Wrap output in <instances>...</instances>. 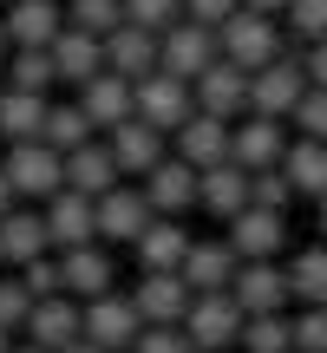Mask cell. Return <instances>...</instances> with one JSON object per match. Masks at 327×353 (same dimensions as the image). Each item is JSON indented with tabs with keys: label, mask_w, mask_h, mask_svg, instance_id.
Instances as JSON below:
<instances>
[{
	"label": "cell",
	"mask_w": 327,
	"mask_h": 353,
	"mask_svg": "<svg viewBox=\"0 0 327 353\" xmlns=\"http://www.w3.org/2000/svg\"><path fill=\"white\" fill-rule=\"evenodd\" d=\"M39 216H46L52 249H72V242H99V216H92V196H86V190H52V196L39 203Z\"/></svg>",
	"instance_id": "e0dca14e"
},
{
	"label": "cell",
	"mask_w": 327,
	"mask_h": 353,
	"mask_svg": "<svg viewBox=\"0 0 327 353\" xmlns=\"http://www.w3.org/2000/svg\"><path fill=\"white\" fill-rule=\"evenodd\" d=\"M229 294H236V307H242V314H281V307H295L281 255H255V262H236V275H229Z\"/></svg>",
	"instance_id": "5b68a950"
},
{
	"label": "cell",
	"mask_w": 327,
	"mask_h": 353,
	"mask_svg": "<svg viewBox=\"0 0 327 353\" xmlns=\"http://www.w3.org/2000/svg\"><path fill=\"white\" fill-rule=\"evenodd\" d=\"M46 52H52V72H59L66 85H86V79L105 65V39L86 33V26H59V39H52Z\"/></svg>",
	"instance_id": "484cf974"
},
{
	"label": "cell",
	"mask_w": 327,
	"mask_h": 353,
	"mask_svg": "<svg viewBox=\"0 0 327 353\" xmlns=\"http://www.w3.org/2000/svg\"><path fill=\"white\" fill-rule=\"evenodd\" d=\"M7 52H13V39H7V20H0V59H7Z\"/></svg>",
	"instance_id": "816d5d0a"
},
{
	"label": "cell",
	"mask_w": 327,
	"mask_h": 353,
	"mask_svg": "<svg viewBox=\"0 0 327 353\" xmlns=\"http://www.w3.org/2000/svg\"><path fill=\"white\" fill-rule=\"evenodd\" d=\"M131 307H138L144 321H157V327H177V321H184V307H190V281L177 275V268H138Z\"/></svg>",
	"instance_id": "2e32d148"
},
{
	"label": "cell",
	"mask_w": 327,
	"mask_h": 353,
	"mask_svg": "<svg viewBox=\"0 0 327 353\" xmlns=\"http://www.w3.org/2000/svg\"><path fill=\"white\" fill-rule=\"evenodd\" d=\"M39 138L52 144V151H72V144H86V138H99V131H92V118H86V105L79 99H52L46 105V125H39Z\"/></svg>",
	"instance_id": "d6a6232c"
},
{
	"label": "cell",
	"mask_w": 327,
	"mask_h": 353,
	"mask_svg": "<svg viewBox=\"0 0 327 353\" xmlns=\"http://www.w3.org/2000/svg\"><path fill=\"white\" fill-rule=\"evenodd\" d=\"M190 92H197V112H210V118H229V125H236V118L249 112V65H236V59H216V65H203V72L190 79Z\"/></svg>",
	"instance_id": "4fadbf2b"
},
{
	"label": "cell",
	"mask_w": 327,
	"mask_h": 353,
	"mask_svg": "<svg viewBox=\"0 0 327 353\" xmlns=\"http://www.w3.org/2000/svg\"><path fill=\"white\" fill-rule=\"evenodd\" d=\"M315 216H321V242H327V196H321V203H315Z\"/></svg>",
	"instance_id": "f907efd6"
},
{
	"label": "cell",
	"mask_w": 327,
	"mask_h": 353,
	"mask_svg": "<svg viewBox=\"0 0 327 353\" xmlns=\"http://www.w3.org/2000/svg\"><path fill=\"white\" fill-rule=\"evenodd\" d=\"M229 249H236L242 262H255V255H288V210L242 203V210L229 216Z\"/></svg>",
	"instance_id": "5bb4252c"
},
{
	"label": "cell",
	"mask_w": 327,
	"mask_h": 353,
	"mask_svg": "<svg viewBox=\"0 0 327 353\" xmlns=\"http://www.w3.org/2000/svg\"><path fill=\"white\" fill-rule=\"evenodd\" d=\"M13 353H46V347H39V341H13Z\"/></svg>",
	"instance_id": "681fc988"
},
{
	"label": "cell",
	"mask_w": 327,
	"mask_h": 353,
	"mask_svg": "<svg viewBox=\"0 0 327 353\" xmlns=\"http://www.w3.org/2000/svg\"><path fill=\"white\" fill-rule=\"evenodd\" d=\"M138 183H144V196H151L157 216H190V210H197V164H184L177 151L164 157L157 170H144Z\"/></svg>",
	"instance_id": "ac0fdd59"
},
{
	"label": "cell",
	"mask_w": 327,
	"mask_h": 353,
	"mask_svg": "<svg viewBox=\"0 0 327 353\" xmlns=\"http://www.w3.org/2000/svg\"><path fill=\"white\" fill-rule=\"evenodd\" d=\"M0 268H7V255H0Z\"/></svg>",
	"instance_id": "db71d44e"
},
{
	"label": "cell",
	"mask_w": 327,
	"mask_h": 353,
	"mask_svg": "<svg viewBox=\"0 0 327 353\" xmlns=\"http://www.w3.org/2000/svg\"><path fill=\"white\" fill-rule=\"evenodd\" d=\"M184 13H190V20H203V26H223L229 13H236V0H184Z\"/></svg>",
	"instance_id": "ee69618b"
},
{
	"label": "cell",
	"mask_w": 327,
	"mask_h": 353,
	"mask_svg": "<svg viewBox=\"0 0 327 353\" xmlns=\"http://www.w3.org/2000/svg\"><path fill=\"white\" fill-rule=\"evenodd\" d=\"M13 203H20V196H13V183H7V170H0V216H7Z\"/></svg>",
	"instance_id": "7dc6e473"
},
{
	"label": "cell",
	"mask_w": 327,
	"mask_h": 353,
	"mask_svg": "<svg viewBox=\"0 0 327 353\" xmlns=\"http://www.w3.org/2000/svg\"><path fill=\"white\" fill-rule=\"evenodd\" d=\"M236 262H242V255L229 249V236H216V242H197V236H190V249H184V268H177V275L190 281V294H210V288H229Z\"/></svg>",
	"instance_id": "603a6c76"
},
{
	"label": "cell",
	"mask_w": 327,
	"mask_h": 353,
	"mask_svg": "<svg viewBox=\"0 0 327 353\" xmlns=\"http://www.w3.org/2000/svg\"><path fill=\"white\" fill-rule=\"evenodd\" d=\"M52 255H59V288L72 294V301H92V294L118 288L112 242H72V249H52Z\"/></svg>",
	"instance_id": "52a82bcc"
},
{
	"label": "cell",
	"mask_w": 327,
	"mask_h": 353,
	"mask_svg": "<svg viewBox=\"0 0 327 353\" xmlns=\"http://www.w3.org/2000/svg\"><path fill=\"white\" fill-rule=\"evenodd\" d=\"M26 314H33V288H26L13 268H0V327L20 334V327H26Z\"/></svg>",
	"instance_id": "f35d334b"
},
{
	"label": "cell",
	"mask_w": 327,
	"mask_h": 353,
	"mask_svg": "<svg viewBox=\"0 0 327 353\" xmlns=\"http://www.w3.org/2000/svg\"><path fill=\"white\" fill-rule=\"evenodd\" d=\"M288 341H295V353H327V301H295Z\"/></svg>",
	"instance_id": "e575fe53"
},
{
	"label": "cell",
	"mask_w": 327,
	"mask_h": 353,
	"mask_svg": "<svg viewBox=\"0 0 327 353\" xmlns=\"http://www.w3.org/2000/svg\"><path fill=\"white\" fill-rule=\"evenodd\" d=\"M20 334H26V341H39L46 353H59V347H72L79 334H86V307H79V301H72L66 288H59V294H39Z\"/></svg>",
	"instance_id": "9a60e30c"
},
{
	"label": "cell",
	"mask_w": 327,
	"mask_h": 353,
	"mask_svg": "<svg viewBox=\"0 0 327 353\" xmlns=\"http://www.w3.org/2000/svg\"><path fill=\"white\" fill-rule=\"evenodd\" d=\"M281 26L295 33V46L327 39V0H288V7H281Z\"/></svg>",
	"instance_id": "8d00e7d4"
},
{
	"label": "cell",
	"mask_w": 327,
	"mask_h": 353,
	"mask_svg": "<svg viewBox=\"0 0 327 353\" xmlns=\"http://www.w3.org/2000/svg\"><path fill=\"white\" fill-rule=\"evenodd\" d=\"M288 125L301 131V138H327V85H308L301 105L288 112Z\"/></svg>",
	"instance_id": "ab89813d"
},
{
	"label": "cell",
	"mask_w": 327,
	"mask_h": 353,
	"mask_svg": "<svg viewBox=\"0 0 327 353\" xmlns=\"http://www.w3.org/2000/svg\"><path fill=\"white\" fill-rule=\"evenodd\" d=\"M125 20V0H66V26H86V33H112Z\"/></svg>",
	"instance_id": "d590c367"
},
{
	"label": "cell",
	"mask_w": 327,
	"mask_h": 353,
	"mask_svg": "<svg viewBox=\"0 0 327 353\" xmlns=\"http://www.w3.org/2000/svg\"><path fill=\"white\" fill-rule=\"evenodd\" d=\"M92 216H99V242H131L157 210H151V196H144L138 176H118L105 196H92Z\"/></svg>",
	"instance_id": "9c48e42d"
},
{
	"label": "cell",
	"mask_w": 327,
	"mask_h": 353,
	"mask_svg": "<svg viewBox=\"0 0 327 353\" xmlns=\"http://www.w3.org/2000/svg\"><path fill=\"white\" fill-rule=\"evenodd\" d=\"M52 236H46V216H39V203L26 210V203H13L7 216H0V255H7V268L33 262V255H46Z\"/></svg>",
	"instance_id": "4316f807"
},
{
	"label": "cell",
	"mask_w": 327,
	"mask_h": 353,
	"mask_svg": "<svg viewBox=\"0 0 327 353\" xmlns=\"http://www.w3.org/2000/svg\"><path fill=\"white\" fill-rule=\"evenodd\" d=\"M79 105H86L92 131H112L118 118H131V79H125V72H112V65H99V72L79 85Z\"/></svg>",
	"instance_id": "cb8c5ba5"
},
{
	"label": "cell",
	"mask_w": 327,
	"mask_h": 353,
	"mask_svg": "<svg viewBox=\"0 0 327 353\" xmlns=\"http://www.w3.org/2000/svg\"><path fill=\"white\" fill-rule=\"evenodd\" d=\"M242 203H249V170H242L236 157H223V164L197 170V210H210L216 223H229Z\"/></svg>",
	"instance_id": "44dd1931"
},
{
	"label": "cell",
	"mask_w": 327,
	"mask_h": 353,
	"mask_svg": "<svg viewBox=\"0 0 327 353\" xmlns=\"http://www.w3.org/2000/svg\"><path fill=\"white\" fill-rule=\"evenodd\" d=\"M86 307V341L92 347H105V353H131V341H138V327H144V314L131 307V294H92V301H79Z\"/></svg>",
	"instance_id": "7c38bea8"
},
{
	"label": "cell",
	"mask_w": 327,
	"mask_h": 353,
	"mask_svg": "<svg viewBox=\"0 0 327 353\" xmlns=\"http://www.w3.org/2000/svg\"><path fill=\"white\" fill-rule=\"evenodd\" d=\"M131 112L138 118H151L157 131H177L190 112H197V92H190V79H177V72H144V79H131Z\"/></svg>",
	"instance_id": "8992f818"
},
{
	"label": "cell",
	"mask_w": 327,
	"mask_h": 353,
	"mask_svg": "<svg viewBox=\"0 0 327 353\" xmlns=\"http://www.w3.org/2000/svg\"><path fill=\"white\" fill-rule=\"evenodd\" d=\"M13 275H20L26 288H33V301H39V294H59V255L46 249V255H33V262H20Z\"/></svg>",
	"instance_id": "b9f144b4"
},
{
	"label": "cell",
	"mask_w": 327,
	"mask_h": 353,
	"mask_svg": "<svg viewBox=\"0 0 327 353\" xmlns=\"http://www.w3.org/2000/svg\"><path fill=\"white\" fill-rule=\"evenodd\" d=\"M236 7H249V13H275V20H281V7H288V0H236Z\"/></svg>",
	"instance_id": "bcb514c9"
},
{
	"label": "cell",
	"mask_w": 327,
	"mask_h": 353,
	"mask_svg": "<svg viewBox=\"0 0 327 353\" xmlns=\"http://www.w3.org/2000/svg\"><path fill=\"white\" fill-rule=\"evenodd\" d=\"M236 347L242 353H295V341H288V307H281V314H242Z\"/></svg>",
	"instance_id": "836d02e7"
},
{
	"label": "cell",
	"mask_w": 327,
	"mask_h": 353,
	"mask_svg": "<svg viewBox=\"0 0 327 353\" xmlns=\"http://www.w3.org/2000/svg\"><path fill=\"white\" fill-rule=\"evenodd\" d=\"M105 144H112V157H118V170L125 176H144V170H157L164 157H170V131H157L151 118H118L112 131H105Z\"/></svg>",
	"instance_id": "8fae6325"
},
{
	"label": "cell",
	"mask_w": 327,
	"mask_h": 353,
	"mask_svg": "<svg viewBox=\"0 0 327 353\" xmlns=\"http://www.w3.org/2000/svg\"><path fill=\"white\" fill-rule=\"evenodd\" d=\"M131 353H197L184 341V327H157V321H144L138 341H131Z\"/></svg>",
	"instance_id": "7bdbcfd3"
},
{
	"label": "cell",
	"mask_w": 327,
	"mask_h": 353,
	"mask_svg": "<svg viewBox=\"0 0 327 353\" xmlns=\"http://www.w3.org/2000/svg\"><path fill=\"white\" fill-rule=\"evenodd\" d=\"M223 59V46H216V26H203V20H177V26H164L157 33V65L164 72H177V79H197L203 65H216Z\"/></svg>",
	"instance_id": "ba28073f"
},
{
	"label": "cell",
	"mask_w": 327,
	"mask_h": 353,
	"mask_svg": "<svg viewBox=\"0 0 327 353\" xmlns=\"http://www.w3.org/2000/svg\"><path fill=\"white\" fill-rule=\"evenodd\" d=\"M0 7H7V0H0Z\"/></svg>",
	"instance_id": "9f6ffc18"
},
{
	"label": "cell",
	"mask_w": 327,
	"mask_h": 353,
	"mask_svg": "<svg viewBox=\"0 0 327 353\" xmlns=\"http://www.w3.org/2000/svg\"><path fill=\"white\" fill-rule=\"evenodd\" d=\"M0 170H7L13 196L20 203H46L52 190H66V151H52L46 138H26L0 151Z\"/></svg>",
	"instance_id": "6da1fadb"
},
{
	"label": "cell",
	"mask_w": 327,
	"mask_h": 353,
	"mask_svg": "<svg viewBox=\"0 0 327 353\" xmlns=\"http://www.w3.org/2000/svg\"><path fill=\"white\" fill-rule=\"evenodd\" d=\"M46 105H52V92H20V85H7V92H0V144H26V138H39V125H46Z\"/></svg>",
	"instance_id": "f546056e"
},
{
	"label": "cell",
	"mask_w": 327,
	"mask_h": 353,
	"mask_svg": "<svg viewBox=\"0 0 327 353\" xmlns=\"http://www.w3.org/2000/svg\"><path fill=\"white\" fill-rule=\"evenodd\" d=\"M281 176L295 183V203H321L327 196V138H288L281 151Z\"/></svg>",
	"instance_id": "f1b7e54d"
},
{
	"label": "cell",
	"mask_w": 327,
	"mask_h": 353,
	"mask_svg": "<svg viewBox=\"0 0 327 353\" xmlns=\"http://www.w3.org/2000/svg\"><path fill=\"white\" fill-rule=\"evenodd\" d=\"M249 203H262V210H295V183L281 176V164L249 170Z\"/></svg>",
	"instance_id": "74e56055"
},
{
	"label": "cell",
	"mask_w": 327,
	"mask_h": 353,
	"mask_svg": "<svg viewBox=\"0 0 327 353\" xmlns=\"http://www.w3.org/2000/svg\"><path fill=\"white\" fill-rule=\"evenodd\" d=\"M301 65H308V85H327V39H308Z\"/></svg>",
	"instance_id": "f6af8a7d"
},
{
	"label": "cell",
	"mask_w": 327,
	"mask_h": 353,
	"mask_svg": "<svg viewBox=\"0 0 327 353\" xmlns=\"http://www.w3.org/2000/svg\"><path fill=\"white\" fill-rule=\"evenodd\" d=\"M59 353H105V347H92L86 334H79V341H72V347H59Z\"/></svg>",
	"instance_id": "c3c4849f"
},
{
	"label": "cell",
	"mask_w": 327,
	"mask_h": 353,
	"mask_svg": "<svg viewBox=\"0 0 327 353\" xmlns=\"http://www.w3.org/2000/svg\"><path fill=\"white\" fill-rule=\"evenodd\" d=\"M105 65H112V72H125V79L157 72V33H151V26L118 20L112 33H105Z\"/></svg>",
	"instance_id": "83f0119b"
},
{
	"label": "cell",
	"mask_w": 327,
	"mask_h": 353,
	"mask_svg": "<svg viewBox=\"0 0 327 353\" xmlns=\"http://www.w3.org/2000/svg\"><path fill=\"white\" fill-rule=\"evenodd\" d=\"M118 176H125V170H118V157H112V144H105V131L66 151V190H86V196H105V190H112Z\"/></svg>",
	"instance_id": "7402d4cb"
},
{
	"label": "cell",
	"mask_w": 327,
	"mask_h": 353,
	"mask_svg": "<svg viewBox=\"0 0 327 353\" xmlns=\"http://www.w3.org/2000/svg\"><path fill=\"white\" fill-rule=\"evenodd\" d=\"M125 20H131V26H151V33H164V26L184 20V0H125Z\"/></svg>",
	"instance_id": "60d3db41"
},
{
	"label": "cell",
	"mask_w": 327,
	"mask_h": 353,
	"mask_svg": "<svg viewBox=\"0 0 327 353\" xmlns=\"http://www.w3.org/2000/svg\"><path fill=\"white\" fill-rule=\"evenodd\" d=\"M170 151L184 157V164H197V170L223 164V157H229V118H210V112H190L184 125L170 131Z\"/></svg>",
	"instance_id": "d6986e66"
},
{
	"label": "cell",
	"mask_w": 327,
	"mask_h": 353,
	"mask_svg": "<svg viewBox=\"0 0 327 353\" xmlns=\"http://www.w3.org/2000/svg\"><path fill=\"white\" fill-rule=\"evenodd\" d=\"M216 46H223V59H236V65H268L281 52V20L275 13H249V7H236L223 26H216Z\"/></svg>",
	"instance_id": "277c9868"
},
{
	"label": "cell",
	"mask_w": 327,
	"mask_h": 353,
	"mask_svg": "<svg viewBox=\"0 0 327 353\" xmlns=\"http://www.w3.org/2000/svg\"><path fill=\"white\" fill-rule=\"evenodd\" d=\"M0 79H7V85H20V92H52V85H59L46 46H13L7 59H0Z\"/></svg>",
	"instance_id": "4dcf8cb0"
},
{
	"label": "cell",
	"mask_w": 327,
	"mask_h": 353,
	"mask_svg": "<svg viewBox=\"0 0 327 353\" xmlns=\"http://www.w3.org/2000/svg\"><path fill=\"white\" fill-rule=\"evenodd\" d=\"M177 327H184V341L197 353H229L236 334H242V307H236L229 288H210V294H190V307H184Z\"/></svg>",
	"instance_id": "7a4b0ae2"
},
{
	"label": "cell",
	"mask_w": 327,
	"mask_h": 353,
	"mask_svg": "<svg viewBox=\"0 0 327 353\" xmlns=\"http://www.w3.org/2000/svg\"><path fill=\"white\" fill-rule=\"evenodd\" d=\"M184 249H190L184 216H151V223L131 236V255H138V268H184Z\"/></svg>",
	"instance_id": "d4e9b609"
},
{
	"label": "cell",
	"mask_w": 327,
	"mask_h": 353,
	"mask_svg": "<svg viewBox=\"0 0 327 353\" xmlns=\"http://www.w3.org/2000/svg\"><path fill=\"white\" fill-rule=\"evenodd\" d=\"M0 353H13V327H0Z\"/></svg>",
	"instance_id": "f5cc1de1"
},
{
	"label": "cell",
	"mask_w": 327,
	"mask_h": 353,
	"mask_svg": "<svg viewBox=\"0 0 327 353\" xmlns=\"http://www.w3.org/2000/svg\"><path fill=\"white\" fill-rule=\"evenodd\" d=\"M281 151H288V118L242 112L236 125H229V157H236L242 170H268V164H281Z\"/></svg>",
	"instance_id": "30bf717a"
},
{
	"label": "cell",
	"mask_w": 327,
	"mask_h": 353,
	"mask_svg": "<svg viewBox=\"0 0 327 353\" xmlns=\"http://www.w3.org/2000/svg\"><path fill=\"white\" fill-rule=\"evenodd\" d=\"M0 20H7L13 46H52L59 26H66V0H7Z\"/></svg>",
	"instance_id": "ffe728a7"
},
{
	"label": "cell",
	"mask_w": 327,
	"mask_h": 353,
	"mask_svg": "<svg viewBox=\"0 0 327 353\" xmlns=\"http://www.w3.org/2000/svg\"><path fill=\"white\" fill-rule=\"evenodd\" d=\"M308 92V65H301V46H281L268 65H255L249 72V112H268V118H288L295 105H301Z\"/></svg>",
	"instance_id": "3957f363"
},
{
	"label": "cell",
	"mask_w": 327,
	"mask_h": 353,
	"mask_svg": "<svg viewBox=\"0 0 327 353\" xmlns=\"http://www.w3.org/2000/svg\"><path fill=\"white\" fill-rule=\"evenodd\" d=\"M281 268H288V294H295V301H327V242L295 249Z\"/></svg>",
	"instance_id": "1f68e13d"
},
{
	"label": "cell",
	"mask_w": 327,
	"mask_h": 353,
	"mask_svg": "<svg viewBox=\"0 0 327 353\" xmlns=\"http://www.w3.org/2000/svg\"><path fill=\"white\" fill-rule=\"evenodd\" d=\"M0 92H7V79H0Z\"/></svg>",
	"instance_id": "11a10c76"
}]
</instances>
